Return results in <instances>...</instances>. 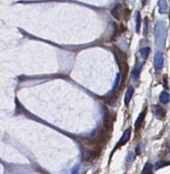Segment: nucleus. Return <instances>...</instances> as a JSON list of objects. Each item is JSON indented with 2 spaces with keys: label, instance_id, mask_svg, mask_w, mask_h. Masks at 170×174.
Returning <instances> with one entry per match:
<instances>
[{
  "label": "nucleus",
  "instance_id": "f257e3e1",
  "mask_svg": "<svg viewBox=\"0 0 170 174\" xmlns=\"http://www.w3.org/2000/svg\"><path fill=\"white\" fill-rule=\"evenodd\" d=\"M166 25L164 21H158L155 28V37H156V44L158 46H161L164 44L166 39Z\"/></svg>",
  "mask_w": 170,
  "mask_h": 174
},
{
  "label": "nucleus",
  "instance_id": "f03ea898",
  "mask_svg": "<svg viewBox=\"0 0 170 174\" xmlns=\"http://www.w3.org/2000/svg\"><path fill=\"white\" fill-rule=\"evenodd\" d=\"M164 64V57H163V53L161 51H157L154 57V66H155L156 70H160L163 67Z\"/></svg>",
  "mask_w": 170,
  "mask_h": 174
},
{
  "label": "nucleus",
  "instance_id": "7ed1b4c3",
  "mask_svg": "<svg viewBox=\"0 0 170 174\" xmlns=\"http://www.w3.org/2000/svg\"><path fill=\"white\" fill-rule=\"evenodd\" d=\"M152 112L158 119H163V118H164V116H165L164 110H163L162 107H160L158 105H154L152 107Z\"/></svg>",
  "mask_w": 170,
  "mask_h": 174
},
{
  "label": "nucleus",
  "instance_id": "20e7f679",
  "mask_svg": "<svg viewBox=\"0 0 170 174\" xmlns=\"http://www.w3.org/2000/svg\"><path fill=\"white\" fill-rule=\"evenodd\" d=\"M130 134H131V131H130V129H126V130L123 132L122 137H121V138H120V140H119V143L117 144L116 148L120 147V146H123V145H126V144L127 143V142L129 141V138H130Z\"/></svg>",
  "mask_w": 170,
  "mask_h": 174
},
{
  "label": "nucleus",
  "instance_id": "39448f33",
  "mask_svg": "<svg viewBox=\"0 0 170 174\" xmlns=\"http://www.w3.org/2000/svg\"><path fill=\"white\" fill-rule=\"evenodd\" d=\"M158 6H159V12L161 14H166L168 12V4L166 0H159Z\"/></svg>",
  "mask_w": 170,
  "mask_h": 174
},
{
  "label": "nucleus",
  "instance_id": "423d86ee",
  "mask_svg": "<svg viewBox=\"0 0 170 174\" xmlns=\"http://www.w3.org/2000/svg\"><path fill=\"white\" fill-rule=\"evenodd\" d=\"M111 13L116 20L119 21L121 18V4H115L113 9L111 10Z\"/></svg>",
  "mask_w": 170,
  "mask_h": 174
},
{
  "label": "nucleus",
  "instance_id": "0eeeda50",
  "mask_svg": "<svg viewBox=\"0 0 170 174\" xmlns=\"http://www.w3.org/2000/svg\"><path fill=\"white\" fill-rule=\"evenodd\" d=\"M146 113H147V109L144 110L143 112H141V113H140V115L137 116V121H136V123H134V126H136V128L141 127V125L143 124L144 119H145V116H146Z\"/></svg>",
  "mask_w": 170,
  "mask_h": 174
},
{
  "label": "nucleus",
  "instance_id": "6e6552de",
  "mask_svg": "<svg viewBox=\"0 0 170 174\" xmlns=\"http://www.w3.org/2000/svg\"><path fill=\"white\" fill-rule=\"evenodd\" d=\"M133 87H129L127 89L126 93V97H124V103H126V105H127L128 103H129V101L131 100V98L133 96Z\"/></svg>",
  "mask_w": 170,
  "mask_h": 174
},
{
  "label": "nucleus",
  "instance_id": "1a4fd4ad",
  "mask_svg": "<svg viewBox=\"0 0 170 174\" xmlns=\"http://www.w3.org/2000/svg\"><path fill=\"white\" fill-rule=\"evenodd\" d=\"M112 124V118L111 115L107 110H105V114H104V125L105 126H110Z\"/></svg>",
  "mask_w": 170,
  "mask_h": 174
},
{
  "label": "nucleus",
  "instance_id": "9d476101",
  "mask_svg": "<svg viewBox=\"0 0 170 174\" xmlns=\"http://www.w3.org/2000/svg\"><path fill=\"white\" fill-rule=\"evenodd\" d=\"M160 101H161L162 103L164 104H167L169 101H170V95L167 93V92H162L161 94H160Z\"/></svg>",
  "mask_w": 170,
  "mask_h": 174
},
{
  "label": "nucleus",
  "instance_id": "9b49d317",
  "mask_svg": "<svg viewBox=\"0 0 170 174\" xmlns=\"http://www.w3.org/2000/svg\"><path fill=\"white\" fill-rule=\"evenodd\" d=\"M137 17H136V32L137 33H139L140 30H141V23H142V17H141V13L139 11H137Z\"/></svg>",
  "mask_w": 170,
  "mask_h": 174
},
{
  "label": "nucleus",
  "instance_id": "f8f14e48",
  "mask_svg": "<svg viewBox=\"0 0 170 174\" xmlns=\"http://www.w3.org/2000/svg\"><path fill=\"white\" fill-rule=\"evenodd\" d=\"M153 173V165H151L150 163H146V165L144 166L142 174H152Z\"/></svg>",
  "mask_w": 170,
  "mask_h": 174
},
{
  "label": "nucleus",
  "instance_id": "ddd939ff",
  "mask_svg": "<svg viewBox=\"0 0 170 174\" xmlns=\"http://www.w3.org/2000/svg\"><path fill=\"white\" fill-rule=\"evenodd\" d=\"M167 165H170V162H165V161H160V162H157L155 164V169H160L162 167H165Z\"/></svg>",
  "mask_w": 170,
  "mask_h": 174
},
{
  "label": "nucleus",
  "instance_id": "4468645a",
  "mask_svg": "<svg viewBox=\"0 0 170 174\" xmlns=\"http://www.w3.org/2000/svg\"><path fill=\"white\" fill-rule=\"evenodd\" d=\"M150 52H151V50H150V48H148V47H146V48H143L142 50H141V53H142V55H143L144 58L148 57L149 54H150Z\"/></svg>",
  "mask_w": 170,
  "mask_h": 174
},
{
  "label": "nucleus",
  "instance_id": "2eb2a0df",
  "mask_svg": "<svg viewBox=\"0 0 170 174\" xmlns=\"http://www.w3.org/2000/svg\"><path fill=\"white\" fill-rule=\"evenodd\" d=\"M141 68H142V64L140 65V67H139V69H136V70H134L133 72V80H137V77H139V74H140V70H141Z\"/></svg>",
  "mask_w": 170,
  "mask_h": 174
},
{
  "label": "nucleus",
  "instance_id": "dca6fc26",
  "mask_svg": "<svg viewBox=\"0 0 170 174\" xmlns=\"http://www.w3.org/2000/svg\"><path fill=\"white\" fill-rule=\"evenodd\" d=\"M83 154H84V158H85L86 160H88L89 158H90V156H91V153H90L88 150H86V149H84V150H83Z\"/></svg>",
  "mask_w": 170,
  "mask_h": 174
},
{
  "label": "nucleus",
  "instance_id": "f3484780",
  "mask_svg": "<svg viewBox=\"0 0 170 174\" xmlns=\"http://www.w3.org/2000/svg\"><path fill=\"white\" fill-rule=\"evenodd\" d=\"M119 81H120V74H118L117 77H116V80H115V83H114V87H113V90H115V89L117 88L118 84H119Z\"/></svg>",
  "mask_w": 170,
  "mask_h": 174
},
{
  "label": "nucleus",
  "instance_id": "a211bd4d",
  "mask_svg": "<svg viewBox=\"0 0 170 174\" xmlns=\"http://www.w3.org/2000/svg\"><path fill=\"white\" fill-rule=\"evenodd\" d=\"M148 18H146L145 21V34H148V31H149V25H148Z\"/></svg>",
  "mask_w": 170,
  "mask_h": 174
},
{
  "label": "nucleus",
  "instance_id": "6ab92c4d",
  "mask_svg": "<svg viewBox=\"0 0 170 174\" xmlns=\"http://www.w3.org/2000/svg\"><path fill=\"white\" fill-rule=\"evenodd\" d=\"M78 172H79V165H76L75 166V168L72 169L71 174H78Z\"/></svg>",
  "mask_w": 170,
  "mask_h": 174
},
{
  "label": "nucleus",
  "instance_id": "aec40b11",
  "mask_svg": "<svg viewBox=\"0 0 170 174\" xmlns=\"http://www.w3.org/2000/svg\"><path fill=\"white\" fill-rule=\"evenodd\" d=\"M142 3H143V5H145L147 3V0H142Z\"/></svg>",
  "mask_w": 170,
  "mask_h": 174
}]
</instances>
